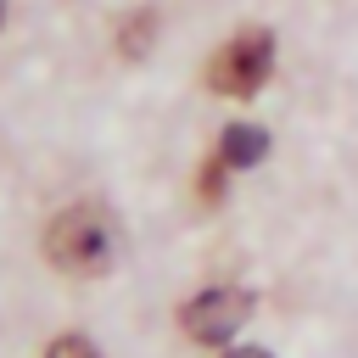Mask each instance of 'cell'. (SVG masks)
Returning <instances> with one entry per match:
<instances>
[{"label":"cell","instance_id":"cell-1","mask_svg":"<svg viewBox=\"0 0 358 358\" xmlns=\"http://www.w3.org/2000/svg\"><path fill=\"white\" fill-rule=\"evenodd\" d=\"M45 257L62 268V274H106L112 257H117V224L106 207H67L50 218L45 229Z\"/></svg>","mask_w":358,"mask_h":358},{"label":"cell","instance_id":"cell-2","mask_svg":"<svg viewBox=\"0 0 358 358\" xmlns=\"http://www.w3.org/2000/svg\"><path fill=\"white\" fill-rule=\"evenodd\" d=\"M268 73H274V39H268L263 28H241V34H235L229 45H218L213 62H207V84H213L218 95H229V101L257 95Z\"/></svg>","mask_w":358,"mask_h":358},{"label":"cell","instance_id":"cell-3","mask_svg":"<svg viewBox=\"0 0 358 358\" xmlns=\"http://www.w3.org/2000/svg\"><path fill=\"white\" fill-rule=\"evenodd\" d=\"M246 313H252V296L241 285H213V291H201V296H190L179 308V324H185L190 341H207L213 347V341L235 336L246 324Z\"/></svg>","mask_w":358,"mask_h":358},{"label":"cell","instance_id":"cell-4","mask_svg":"<svg viewBox=\"0 0 358 358\" xmlns=\"http://www.w3.org/2000/svg\"><path fill=\"white\" fill-rule=\"evenodd\" d=\"M263 151H268V134H263V129H252V123H229V129H224V140H218V157H224L229 168H252Z\"/></svg>","mask_w":358,"mask_h":358},{"label":"cell","instance_id":"cell-5","mask_svg":"<svg viewBox=\"0 0 358 358\" xmlns=\"http://www.w3.org/2000/svg\"><path fill=\"white\" fill-rule=\"evenodd\" d=\"M151 39H157V11H134V17L117 28V50H123V56H145Z\"/></svg>","mask_w":358,"mask_h":358},{"label":"cell","instance_id":"cell-6","mask_svg":"<svg viewBox=\"0 0 358 358\" xmlns=\"http://www.w3.org/2000/svg\"><path fill=\"white\" fill-rule=\"evenodd\" d=\"M45 358H101L90 341H78V336H62V341H50V352Z\"/></svg>","mask_w":358,"mask_h":358},{"label":"cell","instance_id":"cell-7","mask_svg":"<svg viewBox=\"0 0 358 358\" xmlns=\"http://www.w3.org/2000/svg\"><path fill=\"white\" fill-rule=\"evenodd\" d=\"M229 358H268L263 347H241V352H229Z\"/></svg>","mask_w":358,"mask_h":358}]
</instances>
